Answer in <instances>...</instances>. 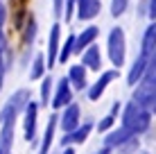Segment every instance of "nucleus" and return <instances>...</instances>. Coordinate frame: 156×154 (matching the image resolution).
I'll return each instance as SVG.
<instances>
[{"label": "nucleus", "instance_id": "19", "mask_svg": "<svg viewBox=\"0 0 156 154\" xmlns=\"http://www.w3.org/2000/svg\"><path fill=\"white\" fill-rule=\"evenodd\" d=\"M14 125L16 120H7L0 125V152L2 154H12V145H14Z\"/></svg>", "mask_w": 156, "mask_h": 154}, {"label": "nucleus", "instance_id": "30", "mask_svg": "<svg viewBox=\"0 0 156 154\" xmlns=\"http://www.w3.org/2000/svg\"><path fill=\"white\" fill-rule=\"evenodd\" d=\"M7 50V36H5V30H2V25H0V55Z\"/></svg>", "mask_w": 156, "mask_h": 154}, {"label": "nucleus", "instance_id": "16", "mask_svg": "<svg viewBox=\"0 0 156 154\" xmlns=\"http://www.w3.org/2000/svg\"><path fill=\"white\" fill-rule=\"evenodd\" d=\"M82 66H86L88 70H102V50L98 48V43H93L90 48H86V50L82 52Z\"/></svg>", "mask_w": 156, "mask_h": 154}, {"label": "nucleus", "instance_id": "6", "mask_svg": "<svg viewBox=\"0 0 156 154\" xmlns=\"http://www.w3.org/2000/svg\"><path fill=\"white\" fill-rule=\"evenodd\" d=\"M39 102H34V100H30L27 107L23 111V136L27 143H34L36 138V125H39Z\"/></svg>", "mask_w": 156, "mask_h": 154}, {"label": "nucleus", "instance_id": "7", "mask_svg": "<svg viewBox=\"0 0 156 154\" xmlns=\"http://www.w3.org/2000/svg\"><path fill=\"white\" fill-rule=\"evenodd\" d=\"M59 50H61V23L55 20L50 27V34H48V70L55 68L59 63Z\"/></svg>", "mask_w": 156, "mask_h": 154}, {"label": "nucleus", "instance_id": "9", "mask_svg": "<svg viewBox=\"0 0 156 154\" xmlns=\"http://www.w3.org/2000/svg\"><path fill=\"white\" fill-rule=\"evenodd\" d=\"M93 129H95V125L90 123V120H86V123H82L77 129L73 131V134H63L61 147H68V145H82V143L88 141V136H90V131H93Z\"/></svg>", "mask_w": 156, "mask_h": 154}, {"label": "nucleus", "instance_id": "15", "mask_svg": "<svg viewBox=\"0 0 156 154\" xmlns=\"http://www.w3.org/2000/svg\"><path fill=\"white\" fill-rule=\"evenodd\" d=\"M102 12V0H77V18L79 20H93Z\"/></svg>", "mask_w": 156, "mask_h": 154}, {"label": "nucleus", "instance_id": "11", "mask_svg": "<svg viewBox=\"0 0 156 154\" xmlns=\"http://www.w3.org/2000/svg\"><path fill=\"white\" fill-rule=\"evenodd\" d=\"M140 111L143 107H138L133 100H129V102L122 107V113H120V125L122 127H127L129 131L133 134V129H136V123H138V118H140ZM136 136V134H133Z\"/></svg>", "mask_w": 156, "mask_h": 154}, {"label": "nucleus", "instance_id": "28", "mask_svg": "<svg viewBox=\"0 0 156 154\" xmlns=\"http://www.w3.org/2000/svg\"><path fill=\"white\" fill-rule=\"evenodd\" d=\"M77 12V0H66V12H63V20L66 23H70V18L75 16Z\"/></svg>", "mask_w": 156, "mask_h": 154}, {"label": "nucleus", "instance_id": "17", "mask_svg": "<svg viewBox=\"0 0 156 154\" xmlns=\"http://www.w3.org/2000/svg\"><path fill=\"white\" fill-rule=\"evenodd\" d=\"M59 127V113H52L50 120H48V127L45 131H43V138H41V147H39V154H48L52 147V143H55V131Z\"/></svg>", "mask_w": 156, "mask_h": 154}, {"label": "nucleus", "instance_id": "1", "mask_svg": "<svg viewBox=\"0 0 156 154\" xmlns=\"http://www.w3.org/2000/svg\"><path fill=\"white\" fill-rule=\"evenodd\" d=\"M106 55H109L113 68H122L127 59V39H125V30L120 25H113L109 30L106 36Z\"/></svg>", "mask_w": 156, "mask_h": 154}, {"label": "nucleus", "instance_id": "29", "mask_svg": "<svg viewBox=\"0 0 156 154\" xmlns=\"http://www.w3.org/2000/svg\"><path fill=\"white\" fill-rule=\"evenodd\" d=\"M147 18L149 23L156 20V0H147Z\"/></svg>", "mask_w": 156, "mask_h": 154}, {"label": "nucleus", "instance_id": "14", "mask_svg": "<svg viewBox=\"0 0 156 154\" xmlns=\"http://www.w3.org/2000/svg\"><path fill=\"white\" fill-rule=\"evenodd\" d=\"M68 79H70L75 91L88 88V68L82 66V63H73V66L68 68Z\"/></svg>", "mask_w": 156, "mask_h": 154}, {"label": "nucleus", "instance_id": "13", "mask_svg": "<svg viewBox=\"0 0 156 154\" xmlns=\"http://www.w3.org/2000/svg\"><path fill=\"white\" fill-rule=\"evenodd\" d=\"M147 61H149V57H145V55L136 57V61L131 63V68H129V73H127V84L129 86H138V84L143 82L145 73H147Z\"/></svg>", "mask_w": 156, "mask_h": 154}, {"label": "nucleus", "instance_id": "23", "mask_svg": "<svg viewBox=\"0 0 156 154\" xmlns=\"http://www.w3.org/2000/svg\"><path fill=\"white\" fill-rule=\"evenodd\" d=\"M140 152V136H133L127 143H122L118 150H113V154H138Z\"/></svg>", "mask_w": 156, "mask_h": 154}, {"label": "nucleus", "instance_id": "10", "mask_svg": "<svg viewBox=\"0 0 156 154\" xmlns=\"http://www.w3.org/2000/svg\"><path fill=\"white\" fill-rule=\"evenodd\" d=\"M129 138H133V134L127 129V127L120 125V127H113L111 131H106V134H104V141H102V143H104L106 150L113 152V150H118V147L122 145V143H127Z\"/></svg>", "mask_w": 156, "mask_h": 154}, {"label": "nucleus", "instance_id": "27", "mask_svg": "<svg viewBox=\"0 0 156 154\" xmlns=\"http://www.w3.org/2000/svg\"><path fill=\"white\" fill-rule=\"evenodd\" d=\"M63 12H66V0H52V16H55V20H61Z\"/></svg>", "mask_w": 156, "mask_h": 154}, {"label": "nucleus", "instance_id": "8", "mask_svg": "<svg viewBox=\"0 0 156 154\" xmlns=\"http://www.w3.org/2000/svg\"><path fill=\"white\" fill-rule=\"evenodd\" d=\"M120 77V73H118V68H111V70H104L102 75L95 79L93 84L88 86V100L90 102H98V100L104 95V91L109 88V84H113L115 79Z\"/></svg>", "mask_w": 156, "mask_h": 154}, {"label": "nucleus", "instance_id": "33", "mask_svg": "<svg viewBox=\"0 0 156 154\" xmlns=\"http://www.w3.org/2000/svg\"><path fill=\"white\" fill-rule=\"evenodd\" d=\"M95 154H111V150H106V147H102L100 152H95Z\"/></svg>", "mask_w": 156, "mask_h": 154}, {"label": "nucleus", "instance_id": "25", "mask_svg": "<svg viewBox=\"0 0 156 154\" xmlns=\"http://www.w3.org/2000/svg\"><path fill=\"white\" fill-rule=\"evenodd\" d=\"M115 118H118V116L106 113L104 118H102L100 123H98V131H100V134H106V131H111V129L115 127Z\"/></svg>", "mask_w": 156, "mask_h": 154}, {"label": "nucleus", "instance_id": "20", "mask_svg": "<svg viewBox=\"0 0 156 154\" xmlns=\"http://www.w3.org/2000/svg\"><path fill=\"white\" fill-rule=\"evenodd\" d=\"M45 70H48V59H45V55H36L34 57V61H32V66H30V79H43L45 77Z\"/></svg>", "mask_w": 156, "mask_h": 154}, {"label": "nucleus", "instance_id": "18", "mask_svg": "<svg viewBox=\"0 0 156 154\" xmlns=\"http://www.w3.org/2000/svg\"><path fill=\"white\" fill-rule=\"evenodd\" d=\"M152 52H156V20H152V23L145 27L143 39H140V55L149 57Z\"/></svg>", "mask_w": 156, "mask_h": 154}, {"label": "nucleus", "instance_id": "24", "mask_svg": "<svg viewBox=\"0 0 156 154\" xmlns=\"http://www.w3.org/2000/svg\"><path fill=\"white\" fill-rule=\"evenodd\" d=\"M36 30H39V27H36V20L30 16V18H27V23H25V32H23V41H25V45H32V43H34Z\"/></svg>", "mask_w": 156, "mask_h": 154}, {"label": "nucleus", "instance_id": "32", "mask_svg": "<svg viewBox=\"0 0 156 154\" xmlns=\"http://www.w3.org/2000/svg\"><path fill=\"white\" fill-rule=\"evenodd\" d=\"M61 154H75V147L73 145H68V147H63V152Z\"/></svg>", "mask_w": 156, "mask_h": 154}, {"label": "nucleus", "instance_id": "3", "mask_svg": "<svg viewBox=\"0 0 156 154\" xmlns=\"http://www.w3.org/2000/svg\"><path fill=\"white\" fill-rule=\"evenodd\" d=\"M73 95H75V88H73V84H70V79H68V75L61 77V79H57V82H55V93H52L50 107L55 109V111L66 109L68 104L73 102Z\"/></svg>", "mask_w": 156, "mask_h": 154}, {"label": "nucleus", "instance_id": "35", "mask_svg": "<svg viewBox=\"0 0 156 154\" xmlns=\"http://www.w3.org/2000/svg\"><path fill=\"white\" fill-rule=\"evenodd\" d=\"M138 154H147V152H138Z\"/></svg>", "mask_w": 156, "mask_h": 154}, {"label": "nucleus", "instance_id": "5", "mask_svg": "<svg viewBox=\"0 0 156 154\" xmlns=\"http://www.w3.org/2000/svg\"><path fill=\"white\" fill-rule=\"evenodd\" d=\"M79 125H82V109L77 102H70L66 109L59 111V127L63 134H73Z\"/></svg>", "mask_w": 156, "mask_h": 154}, {"label": "nucleus", "instance_id": "26", "mask_svg": "<svg viewBox=\"0 0 156 154\" xmlns=\"http://www.w3.org/2000/svg\"><path fill=\"white\" fill-rule=\"evenodd\" d=\"M127 7H129V0H111V16L113 18H120L122 14L127 12Z\"/></svg>", "mask_w": 156, "mask_h": 154}, {"label": "nucleus", "instance_id": "12", "mask_svg": "<svg viewBox=\"0 0 156 154\" xmlns=\"http://www.w3.org/2000/svg\"><path fill=\"white\" fill-rule=\"evenodd\" d=\"M98 36H100L98 25H86V27L77 34V43H75V55H82L86 48H90V45L95 43V41H98Z\"/></svg>", "mask_w": 156, "mask_h": 154}, {"label": "nucleus", "instance_id": "21", "mask_svg": "<svg viewBox=\"0 0 156 154\" xmlns=\"http://www.w3.org/2000/svg\"><path fill=\"white\" fill-rule=\"evenodd\" d=\"M52 93H55V79H52L50 75H45L41 79V107H48V104L52 102Z\"/></svg>", "mask_w": 156, "mask_h": 154}, {"label": "nucleus", "instance_id": "4", "mask_svg": "<svg viewBox=\"0 0 156 154\" xmlns=\"http://www.w3.org/2000/svg\"><path fill=\"white\" fill-rule=\"evenodd\" d=\"M131 100L138 107H143L145 111H149L152 116H156V88L152 84H138V86H133Z\"/></svg>", "mask_w": 156, "mask_h": 154}, {"label": "nucleus", "instance_id": "34", "mask_svg": "<svg viewBox=\"0 0 156 154\" xmlns=\"http://www.w3.org/2000/svg\"><path fill=\"white\" fill-rule=\"evenodd\" d=\"M152 86H154V88H156V77H154V79H152Z\"/></svg>", "mask_w": 156, "mask_h": 154}, {"label": "nucleus", "instance_id": "22", "mask_svg": "<svg viewBox=\"0 0 156 154\" xmlns=\"http://www.w3.org/2000/svg\"><path fill=\"white\" fill-rule=\"evenodd\" d=\"M75 43H77V34H68L66 41L61 43V50H59V63H66L75 55Z\"/></svg>", "mask_w": 156, "mask_h": 154}, {"label": "nucleus", "instance_id": "2", "mask_svg": "<svg viewBox=\"0 0 156 154\" xmlns=\"http://www.w3.org/2000/svg\"><path fill=\"white\" fill-rule=\"evenodd\" d=\"M27 102H30V91H27V88L16 91L12 98L5 102V107L0 109V125L7 123V120H16V118H18V113H23V111H25Z\"/></svg>", "mask_w": 156, "mask_h": 154}, {"label": "nucleus", "instance_id": "31", "mask_svg": "<svg viewBox=\"0 0 156 154\" xmlns=\"http://www.w3.org/2000/svg\"><path fill=\"white\" fill-rule=\"evenodd\" d=\"M5 70H7V66H5V61H2V55H0V88H2V79H5Z\"/></svg>", "mask_w": 156, "mask_h": 154}]
</instances>
